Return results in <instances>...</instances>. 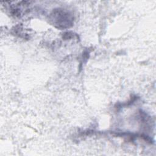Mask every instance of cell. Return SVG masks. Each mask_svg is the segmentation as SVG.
<instances>
[{
	"instance_id": "cell-1",
	"label": "cell",
	"mask_w": 156,
	"mask_h": 156,
	"mask_svg": "<svg viewBox=\"0 0 156 156\" xmlns=\"http://www.w3.org/2000/svg\"><path fill=\"white\" fill-rule=\"evenodd\" d=\"M51 16L53 24L58 29L69 28L73 24L74 18L73 15L64 9H55L51 14Z\"/></svg>"
}]
</instances>
